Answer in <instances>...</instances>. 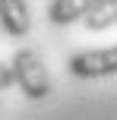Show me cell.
<instances>
[{"label": "cell", "mask_w": 117, "mask_h": 120, "mask_svg": "<svg viewBox=\"0 0 117 120\" xmlns=\"http://www.w3.org/2000/svg\"><path fill=\"white\" fill-rule=\"evenodd\" d=\"M10 73H13V85H19L29 101H41V98L51 95V76H48V70H44L41 57L32 48H19L16 54H13Z\"/></svg>", "instance_id": "obj_1"}, {"label": "cell", "mask_w": 117, "mask_h": 120, "mask_svg": "<svg viewBox=\"0 0 117 120\" xmlns=\"http://www.w3.org/2000/svg\"><path fill=\"white\" fill-rule=\"evenodd\" d=\"M70 73L76 79H105L117 76V44L114 48H95V51H79L70 57Z\"/></svg>", "instance_id": "obj_2"}, {"label": "cell", "mask_w": 117, "mask_h": 120, "mask_svg": "<svg viewBox=\"0 0 117 120\" xmlns=\"http://www.w3.org/2000/svg\"><path fill=\"white\" fill-rule=\"evenodd\" d=\"M105 0H51L48 6V19L54 25H70L76 19H86L89 13H95Z\"/></svg>", "instance_id": "obj_3"}, {"label": "cell", "mask_w": 117, "mask_h": 120, "mask_svg": "<svg viewBox=\"0 0 117 120\" xmlns=\"http://www.w3.org/2000/svg\"><path fill=\"white\" fill-rule=\"evenodd\" d=\"M0 25L6 35L22 38L32 29V16H29V3L25 0H0Z\"/></svg>", "instance_id": "obj_4"}, {"label": "cell", "mask_w": 117, "mask_h": 120, "mask_svg": "<svg viewBox=\"0 0 117 120\" xmlns=\"http://www.w3.org/2000/svg\"><path fill=\"white\" fill-rule=\"evenodd\" d=\"M114 22H117V0H105L95 13L86 16V29L89 32H105V29H111Z\"/></svg>", "instance_id": "obj_5"}, {"label": "cell", "mask_w": 117, "mask_h": 120, "mask_svg": "<svg viewBox=\"0 0 117 120\" xmlns=\"http://www.w3.org/2000/svg\"><path fill=\"white\" fill-rule=\"evenodd\" d=\"M10 85H13V73L6 63H0V89H10Z\"/></svg>", "instance_id": "obj_6"}]
</instances>
